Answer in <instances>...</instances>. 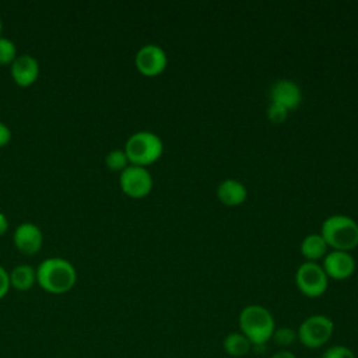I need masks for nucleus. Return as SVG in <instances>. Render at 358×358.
I'll return each instance as SVG.
<instances>
[{"mask_svg":"<svg viewBox=\"0 0 358 358\" xmlns=\"http://www.w3.org/2000/svg\"><path fill=\"white\" fill-rule=\"evenodd\" d=\"M327 243L320 234H310L303 238L301 243V253L306 262H317L327 253Z\"/></svg>","mask_w":358,"mask_h":358,"instance_id":"obj_15","label":"nucleus"},{"mask_svg":"<svg viewBox=\"0 0 358 358\" xmlns=\"http://www.w3.org/2000/svg\"><path fill=\"white\" fill-rule=\"evenodd\" d=\"M295 284L302 295L308 298H317L326 292L329 277L320 264L315 262H305L296 268Z\"/></svg>","mask_w":358,"mask_h":358,"instance_id":"obj_6","label":"nucleus"},{"mask_svg":"<svg viewBox=\"0 0 358 358\" xmlns=\"http://www.w3.org/2000/svg\"><path fill=\"white\" fill-rule=\"evenodd\" d=\"M334 333V323L326 315H310L299 324L296 330L298 341L309 350L322 348L326 345Z\"/></svg>","mask_w":358,"mask_h":358,"instance_id":"obj_5","label":"nucleus"},{"mask_svg":"<svg viewBox=\"0 0 358 358\" xmlns=\"http://www.w3.org/2000/svg\"><path fill=\"white\" fill-rule=\"evenodd\" d=\"M1 29H3V22H1V18H0V35H1Z\"/></svg>","mask_w":358,"mask_h":358,"instance_id":"obj_26","label":"nucleus"},{"mask_svg":"<svg viewBox=\"0 0 358 358\" xmlns=\"http://www.w3.org/2000/svg\"><path fill=\"white\" fill-rule=\"evenodd\" d=\"M11 284H10V273L0 266V299L3 296H6V294L8 292Z\"/></svg>","mask_w":358,"mask_h":358,"instance_id":"obj_22","label":"nucleus"},{"mask_svg":"<svg viewBox=\"0 0 358 358\" xmlns=\"http://www.w3.org/2000/svg\"><path fill=\"white\" fill-rule=\"evenodd\" d=\"M123 150L130 164L147 166L159 159L164 151V144L155 133L140 130L126 140Z\"/></svg>","mask_w":358,"mask_h":358,"instance_id":"obj_4","label":"nucleus"},{"mask_svg":"<svg viewBox=\"0 0 358 358\" xmlns=\"http://www.w3.org/2000/svg\"><path fill=\"white\" fill-rule=\"evenodd\" d=\"M105 164L109 169L112 171H119L122 172L127 165H129V159L127 155L124 152V150L120 148H115L112 151H109L105 157Z\"/></svg>","mask_w":358,"mask_h":358,"instance_id":"obj_18","label":"nucleus"},{"mask_svg":"<svg viewBox=\"0 0 358 358\" xmlns=\"http://www.w3.org/2000/svg\"><path fill=\"white\" fill-rule=\"evenodd\" d=\"M287 115H288V110L284 106H281L275 102H270V105L267 108V117L271 123H275V124L282 123L287 119Z\"/></svg>","mask_w":358,"mask_h":358,"instance_id":"obj_21","label":"nucleus"},{"mask_svg":"<svg viewBox=\"0 0 358 358\" xmlns=\"http://www.w3.org/2000/svg\"><path fill=\"white\" fill-rule=\"evenodd\" d=\"M320 235L333 250L350 252L358 246V224L348 215L334 214L326 218Z\"/></svg>","mask_w":358,"mask_h":358,"instance_id":"obj_3","label":"nucleus"},{"mask_svg":"<svg viewBox=\"0 0 358 358\" xmlns=\"http://www.w3.org/2000/svg\"><path fill=\"white\" fill-rule=\"evenodd\" d=\"M36 282V268L28 263H20L10 271V284L18 291H27Z\"/></svg>","mask_w":358,"mask_h":358,"instance_id":"obj_14","label":"nucleus"},{"mask_svg":"<svg viewBox=\"0 0 358 358\" xmlns=\"http://www.w3.org/2000/svg\"><path fill=\"white\" fill-rule=\"evenodd\" d=\"M320 358H355L354 351L347 347V345H341V344H334L327 347L323 352Z\"/></svg>","mask_w":358,"mask_h":358,"instance_id":"obj_20","label":"nucleus"},{"mask_svg":"<svg viewBox=\"0 0 358 358\" xmlns=\"http://www.w3.org/2000/svg\"><path fill=\"white\" fill-rule=\"evenodd\" d=\"M134 64L141 74L154 77L165 70L168 64V56L161 46L155 43H147L137 50L134 56Z\"/></svg>","mask_w":358,"mask_h":358,"instance_id":"obj_8","label":"nucleus"},{"mask_svg":"<svg viewBox=\"0 0 358 358\" xmlns=\"http://www.w3.org/2000/svg\"><path fill=\"white\" fill-rule=\"evenodd\" d=\"M271 340L281 348V350H287L289 345H292L296 340V330H294L292 327L288 326H282V327H275Z\"/></svg>","mask_w":358,"mask_h":358,"instance_id":"obj_17","label":"nucleus"},{"mask_svg":"<svg viewBox=\"0 0 358 358\" xmlns=\"http://www.w3.org/2000/svg\"><path fill=\"white\" fill-rule=\"evenodd\" d=\"M218 200L228 207L242 204L248 197V190L243 183L236 179H224L217 187Z\"/></svg>","mask_w":358,"mask_h":358,"instance_id":"obj_13","label":"nucleus"},{"mask_svg":"<svg viewBox=\"0 0 358 358\" xmlns=\"http://www.w3.org/2000/svg\"><path fill=\"white\" fill-rule=\"evenodd\" d=\"M270 99L271 102L284 106L287 110H291L299 106L302 101V92L294 81L280 80L270 88Z\"/></svg>","mask_w":358,"mask_h":358,"instance_id":"obj_12","label":"nucleus"},{"mask_svg":"<svg viewBox=\"0 0 358 358\" xmlns=\"http://www.w3.org/2000/svg\"><path fill=\"white\" fill-rule=\"evenodd\" d=\"M13 239L20 252L25 255H34L41 249L43 243V234L36 224L25 221L15 227Z\"/></svg>","mask_w":358,"mask_h":358,"instance_id":"obj_10","label":"nucleus"},{"mask_svg":"<svg viewBox=\"0 0 358 358\" xmlns=\"http://www.w3.org/2000/svg\"><path fill=\"white\" fill-rule=\"evenodd\" d=\"M15 57H17L15 43L10 38L0 35V64H11Z\"/></svg>","mask_w":358,"mask_h":358,"instance_id":"obj_19","label":"nucleus"},{"mask_svg":"<svg viewBox=\"0 0 358 358\" xmlns=\"http://www.w3.org/2000/svg\"><path fill=\"white\" fill-rule=\"evenodd\" d=\"M10 73L18 85H31L39 76V63L32 55L21 53L10 64Z\"/></svg>","mask_w":358,"mask_h":358,"instance_id":"obj_11","label":"nucleus"},{"mask_svg":"<svg viewBox=\"0 0 358 358\" xmlns=\"http://www.w3.org/2000/svg\"><path fill=\"white\" fill-rule=\"evenodd\" d=\"M222 348L227 355L241 358L252 351V343L241 331H232L222 340Z\"/></svg>","mask_w":358,"mask_h":358,"instance_id":"obj_16","label":"nucleus"},{"mask_svg":"<svg viewBox=\"0 0 358 358\" xmlns=\"http://www.w3.org/2000/svg\"><path fill=\"white\" fill-rule=\"evenodd\" d=\"M8 229V218L4 213L0 211V235H3Z\"/></svg>","mask_w":358,"mask_h":358,"instance_id":"obj_25","label":"nucleus"},{"mask_svg":"<svg viewBox=\"0 0 358 358\" xmlns=\"http://www.w3.org/2000/svg\"><path fill=\"white\" fill-rule=\"evenodd\" d=\"M239 331L248 337L252 345L267 344L275 330V320L271 312L262 305L245 306L238 317Z\"/></svg>","mask_w":358,"mask_h":358,"instance_id":"obj_2","label":"nucleus"},{"mask_svg":"<svg viewBox=\"0 0 358 358\" xmlns=\"http://www.w3.org/2000/svg\"><path fill=\"white\" fill-rule=\"evenodd\" d=\"M119 185L123 193L130 197H144L152 189V176L145 166L129 164L119 175Z\"/></svg>","mask_w":358,"mask_h":358,"instance_id":"obj_7","label":"nucleus"},{"mask_svg":"<svg viewBox=\"0 0 358 358\" xmlns=\"http://www.w3.org/2000/svg\"><path fill=\"white\" fill-rule=\"evenodd\" d=\"M10 140H11V129L4 122H0V147L6 145Z\"/></svg>","mask_w":358,"mask_h":358,"instance_id":"obj_23","label":"nucleus"},{"mask_svg":"<svg viewBox=\"0 0 358 358\" xmlns=\"http://www.w3.org/2000/svg\"><path fill=\"white\" fill-rule=\"evenodd\" d=\"M270 358H296V355L289 350H278Z\"/></svg>","mask_w":358,"mask_h":358,"instance_id":"obj_24","label":"nucleus"},{"mask_svg":"<svg viewBox=\"0 0 358 358\" xmlns=\"http://www.w3.org/2000/svg\"><path fill=\"white\" fill-rule=\"evenodd\" d=\"M76 280V267L60 256L46 257L36 267V282L50 294H64L70 291Z\"/></svg>","mask_w":358,"mask_h":358,"instance_id":"obj_1","label":"nucleus"},{"mask_svg":"<svg viewBox=\"0 0 358 358\" xmlns=\"http://www.w3.org/2000/svg\"><path fill=\"white\" fill-rule=\"evenodd\" d=\"M322 267L329 278L345 280L354 274L355 260L348 252L331 250L323 257Z\"/></svg>","mask_w":358,"mask_h":358,"instance_id":"obj_9","label":"nucleus"}]
</instances>
